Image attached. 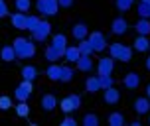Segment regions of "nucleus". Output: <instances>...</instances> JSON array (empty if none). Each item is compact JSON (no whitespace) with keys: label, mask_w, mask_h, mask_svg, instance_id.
<instances>
[{"label":"nucleus","mask_w":150,"mask_h":126,"mask_svg":"<svg viewBox=\"0 0 150 126\" xmlns=\"http://www.w3.org/2000/svg\"><path fill=\"white\" fill-rule=\"evenodd\" d=\"M12 45H14L16 57H20V59H30V57L36 55V45H34V42L26 39V37H16Z\"/></svg>","instance_id":"f257e3e1"},{"label":"nucleus","mask_w":150,"mask_h":126,"mask_svg":"<svg viewBox=\"0 0 150 126\" xmlns=\"http://www.w3.org/2000/svg\"><path fill=\"white\" fill-rule=\"evenodd\" d=\"M109 53H111L112 59L122 61V63H128V61L132 59V49L128 45H122V44H111L109 45Z\"/></svg>","instance_id":"f03ea898"},{"label":"nucleus","mask_w":150,"mask_h":126,"mask_svg":"<svg viewBox=\"0 0 150 126\" xmlns=\"http://www.w3.org/2000/svg\"><path fill=\"white\" fill-rule=\"evenodd\" d=\"M36 8L38 12L44 16H55L57 10H59V4H57V0H38Z\"/></svg>","instance_id":"7ed1b4c3"},{"label":"nucleus","mask_w":150,"mask_h":126,"mask_svg":"<svg viewBox=\"0 0 150 126\" xmlns=\"http://www.w3.org/2000/svg\"><path fill=\"white\" fill-rule=\"evenodd\" d=\"M32 91H34L32 81H26V79H24V81L16 87V93H14L16 101H28V99H30V95H32Z\"/></svg>","instance_id":"20e7f679"},{"label":"nucleus","mask_w":150,"mask_h":126,"mask_svg":"<svg viewBox=\"0 0 150 126\" xmlns=\"http://www.w3.org/2000/svg\"><path fill=\"white\" fill-rule=\"evenodd\" d=\"M87 39H89L91 45H93V51H103L107 47V39L101 32H91L89 36H87Z\"/></svg>","instance_id":"39448f33"},{"label":"nucleus","mask_w":150,"mask_h":126,"mask_svg":"<svg viewBox=\"0 0 150 126\" xmlns=\"http://www.w3.org/2000/svg\"><path fill=\"white\" fill-rule=\"evenodd\" d=\"M140 83H142V77H140L138 73H134V71H130V73H127L125 77H122V85H125V89H128V91L138 89Z\"/></svg>","instance_id":"423d86ee"},{"label":"nucleus","mask_w":150,"mask_h":126,"mask_svg":"<svg viewBox=\"0 0 150 126\" xmlns=\"http://www.w3.org/2000/svg\"><path fill=\"white\" fill-rule=\"evenodd\" d=\"M50 30H52L50 22H47V20H42V22L38 24V28L32 32V37H34L36 42H44L45 37L50 36Z\"/></svg>","instance_id":"0eeeda50"},{"label":"nucleus","mask_w":150,"mask_h":126,"mask_svg":"<svg viewBox=\"0 0 150 126\" xmlns=\"http://www.w3.org/2000/svg\"><path fill=\"white\" fill-rule=\"evenodd\" d=\"M52 47L59 53V57H63V53L67 49V36L65 34H55L52 37Z\"/></svg>","instance_id":"6e6552de"},{"label":"nucleus","mask_w":150,"mask_h":126,"mask_svg":"<svg viewBox=\"0 0 150 126\" xmlns=\"http://www.w3.org/2000/svg\"><path fill=\"white\" fill-rule=\"evenodd\" d=\"M112 69H115V59H112L111 55L99 59V63H97V73L99 75H111Z\"/></svg>","instance_id":"1a4fd4ad"},{"label":"nucleus","mask_w":150,"mask_h":126,"mask_svg":"<svg viewBox=\"0 0 150 126\" xmlns=\"http://www.w3.org/2000/svg\"><path fill=\"white\" fill-rule=\"evenodd\" d=\"M10 22H12V26H14L16 30H26L28 14H26V12H18V10H16V14L10 16Z\"/></svg>","instance_id":"9d476101"},{"label":"nucleus","mask_w":150,"mask_h":126,"mask_svg":"<svg viewBox=\"0 0 150 126\" xmlns=\"http://www.w3.org/2000/svg\"><path fill=\"white\" fill-rule=\"evenodd\" d=\"M111 30H112V34L122 36V34H127V32H128V22L122 18V16H119V18H115V20H112Z\"/></svg>","instance_id":"9b49d317"},{"label":"nucleus","mask_w":150,"mask_h":126,"mask_svg":"<svg viewBox=\"0 0 150 126\" xmlns=\"http://www.w3.org/2000/svg\"><path fill=\"white\" fill-rule=\"evenodd\" d=\"M59 108L65 112V114H71V112H75L77 108H79V104L73 101V95H69V96H65V99L59 101Z\"/></svg>","instance_id":"f8f14e48"},{"label":"nucleus","mask_w":150,"mask_h":126,"mask_svg":"<svg viewBox=\"0 0 150 126\" xmlns=\"http://www.w3.org/2000/svg\"><path fill=\"white\" fill-rule=\"evenodd\" d=\"M134 112L136 114H148L150 112V99L148 96H138L134 101Z\"/></svg>","instance_id":"ddd939ff"},{"label":"nucleus","mask_w":150,"mask_h":126,"mask_svg":"<svg viewBox=\"0 0 150 126\" xmlns=\"http://www.w3.org/2000/svg\"><path fill=\"white\" fill-rule=\"evenodd\" d=\"M71 34H73V37L77 39V42H81V39H85V37L89 36V28H87V24H75L73 28H71Z\"/></svg>","instance_id":"4468645a"},{"label":"nucleus","mask_w":150,"mask_h":126,"mask_svg":"<svg viewBox=\"0 0 150 126\" xmlns=\"http://www.w3.org/2000/svg\"><path fill=\"white\" fill-rule=\"evenodd\" d=\"M63 57H65L67 63H77L79 57H81V51H79L77 45H67V49H65V53H63Z\"/></svg>","instance_id":"2eb2a0df"},{"label":"nucleus","mask_w":150,"mask_h":126,"mask_svg":"<svg viewBox=\"0 0 150 126\" xmlns=\"http://www.w3.org/2000/svg\"><path fill=\"white\" fill-rule=\"evenodd\" d=\"M105 93H103V99H105V103L107 104H117L119 103V99H120V93L115 87H109V89H103Z\"/></svg>","instance_id":"dca6fc26"},{"label":"nucleus","mask_w":150,"mask_h":126,"mask_svg":"<svg viewBox=\"0 0 150 126\" xmlns=\"http://www.w3.org/2000/svg\"><path fill=\"white\" fill-rule=\"evenodd\" d=\"M57 106V99L52 95V93H47V95H44L42 96V108L44 111H47V112H52L53 108Z\"/></svg>","instance_id":"f3484780"},{"label":"nucleus","mask_w":150,"mask_h":126,"mask_svg":"<svg viewBox=\"0 0 150 126\" xmlns=\"http://www.w3.org/2000/svg\"><path fill=\"white\" fill-rule=\"evenodd\" d=\"M134 30L140 34V36H148L150 34V20L148 18H138L134 24Z\"/></svg>","instance_id":"a211bd4d"},{"label":"nucleus","mask_w":150,"mask_h":126,"mask_svg":"<svg viewBox=\"0 0 150 126\" xmlns=\"http://www.w3.org/2000/svg\"><path fill=\"white\" fill-rule=\"evenodd\" d=\"M148 47H150V39L146 36H136V39H134V49L138 53H142V51H148Z\"/></svg>","instance_id":"6ab92c4d"},{"label":"nucleus","mask_w":150,"mask_h":126,"mask_svg":"<svg viewBox=\"0 0 150 126\" xmlns=\"http://www.w3.org/2000/svg\"><path fill=\"white\" fill-rule=\"evenodd\" d=\"M0 57H2V61H6V63H12V61L16 59L14 45H4V47L0 49Z\"/></svg>","instance_id":"aec40b11"},{"label":"nucleus","mask_w":150,"mask_h":126,"mask_svg":"<svg viewBox=\"0 0 150 126\" xmlns=\"http://www.w3.org/2000/svg\"><path fill=\"white\" fill-rule=\"evenodd\" d=\"M75 65H77V69H79V71H83V73L91 71V69H93V61H91V55H81V57H79V61H77Z\"/></svg>","instance_id":"412c9836"},{"label":"nucleus","mask_w":150,"mask_h":126,"mask_svg":"<svg viewBox=\"0 0 150 126\" xmlns=\"http://www.w3.org/2000/svg\"><path fill=\"white\" fill-rule=\"evenodd\" d=\"M45 75H47V79H52V81H59L61 65H57V63H52V65L45 69Z\"/></svg>","instance_id":"4be33fe9"},{"label":"nucleus","mask_w":150,"mask_h":126,"mask_svg":"<svg viewBox=\"0 0 150 126\" xmlns=\"http://www.w3.org/2000/svg\"><path fill=\"white\" fill-rule=\"evenodd\" d=\"M85 89L89 91V93H97V91H101V81H99V77H87Z\"/></svg>","instance_id":"5701e85b"},{"label":"nucleus","mask_w":150,"mask_h":126,"mask_svg":"<svg viewBox=\"0 0 150 126\" xmlns=\"http://www.w3.org/2000/svg\"><path fill=\"white\" fill-rule=\"evenodd\" d=\"M38 77V69L34 65H24L22 67V79H26V81H34Z\"/></svg>","instance_id":"b1692460"},{"label":"nucleus","mask_w":150,"mask_h":126,"mask_svg":"<svg viewBox=\"0 0 150 126\" xmlns=\"http://www.w3.org/2000/svg\"><path fill=\"white\" fill-rule=\"evenodd\" d=\"M107 122L111 126H122L125 124V114H122V112H111Z\"/></svg>","instance_id":"393cba45"},{"label":"nucleus","mask_w":150,"mask_h":126,"mask_svg":"<svg viewBox=\"0 0 150 126\" xmlns=\"http://www.w3.org/2000/svg\"><path fill=\"white\" fill-rule=\"evenodd\" d=\"M16 114L22 116V118H26V116L30 114V106H28L26 101H18V104H16Z\"/></svg>","instance_id":"a878e982"},{"label":"nucleus","mask_w":150,"mask_h":126,"mask_svg":"<svg viewBox=\"0 0 150 126\" xmlns=\"http://www.w3.org/2000/svg\"><path fill=\"white\" fill-rule=\"evenodd\" d=\"M77 47H79L81 55H91V53H93V45H91V42L87 39V37H85V39H81Z\"/></svg>","instance_id":"bb28decb"},{"label":"nucleus","mask_w":150,"mask_h":126,"mask_svg":"<svg viewBox=\"0 0 150 126\" xmlns=\"http://www.w3.org/2000/svg\"><path fill=\"white\" fill-rule=\"evenodd\" d=\"M73 79V71H71V67L67 65H61V75H59V81L61 83H69Z\"/></svg>","instance_id":"cd10ccee"},{"label":"nucleus","mask_w":150,"mask_h":126,"mask_svg":"<svg viewBox=\"0 0 150 126\" xmlns=\"http://www.w3.org/2000/svg\"><path fill=\"white\" fill-rule=\"evenodd\" d=\"M83 124L85 126H99V116L93 114V112H87V114L83 116Z\"/></svg>","instance_id":"c85d7f7f"},{"label":"nucleus","mask_w":150,"mask_h":126,"mask_svg":"<svg viewBox=\"0 0 150 126\" xmlns=\"http://www.w3.org/2000/svg\"><path fill=\"white\" fill-rule=\"evenodd\" d=\"M138 16L150 20V2H138Z\"/></svg>","instance_id":"c756f323"},{"label":"nucleus","mask_w":150,"mask_h":126,"mask_svg":"<svg viewBox=\"0 0 150 126\" xmlns=\"http://www.w3.org/2000/svg\"><path fill=\"white\" fill-rule=\"evenodd\" d=\"M14 8L18 12H28L32 8V2L30 0H14Z\"/></svg>","instance_id":"7c9ffc66"},{"label":"nucleus","mask_w":150,"mask_h":126,"mask_svg":"<svg viewBox=\"0 0 150 126\" xmlns=\"http://www.w3.org/2000/svg\"><path fill=\"white\" fill-rule=\"evenodd\" d=\"M99 81H101V89H109V87L115 85L111 75H99Z\"/></svg>","instance_id":"2f4dec72"},{"label":"nucleus","mask_w":150,"mask_h":126,"mask_svg":"<svg viewBox=\"0 0 150 126\" xmlns=\"http://www.w3.org/2000/svg\"><path fill=\"white\" fill-rule=\"evenodd\" d=\"M45 59L47 61H57L59 59V53L55 51L52 45H47V47H45Z\"/></svg>","instance_id":"473e14b6"},{"label":"nucleus","mask_w":150,"mask_h":126,"mask_svg":"<svg viewBox=\"0 0 150 126\" xmlns=\"http://www.w3.org/2000/svg\"><path fill=\"white\" fill-rule=\"evenodd\" d=\"M42 22L38 16H28V24H26V30H30V32H34L38 28V24Z\"/></svg>","instance_id":"72a5a7b5"},{"label":"nucleus","mask_w":150,"mask_h":126,"mask_svg":"<svg viewBox=\"0 0 150 126\" xmlns=\"http://www.w3.org/2000/svg\"><path fill=\"white\" fill-rule=\"evenodd\" d=\"M8 108H12V99L2 95L0 96V111H8Z\"/></svg>","instance_id":"f704fd0d"},{"label":"nucleus","mask_w":150,"mask_h":126,"mask_svg":"<svg viewBox=\"0 0 150 126\" xmlns=\"http://www.w3.org/2000/svg\"><path fill=\"white\" fill-rule=\"evenodd\" d=\"M132 2L134 0H117V8H119L120 12H127V10H130Z\"/></svg>","instance_id":"c9c22d12"},{"label":"nucleus","mask_w":150,"mask_h":126,"mask_svg":"<svg viewBox=\"0 0 150 126\" xmlns=\"http://www.w3.org/2000/svg\"><path fill=\"white\" fill-rule=\"evenodd\" d=\"M59 124H61V126H75V124H77V122H75V118H73V116H71V114H67V116H65V118L61 120Z\"/></svg>","instance_id":"e433bc0d"},{"label":"nucleus","mask_w":150,"mask_h":126,"mask_svg":"<svg viewBox=\"0 0 150 126\" xmlns=\"http://www.w3.org/2000/svg\"><path fill=\"white\" fill-rule=\"evenodd\" d=\"M4 16H8V6L4 0H0V18H4Z\"/></svg>","instance_id":"4c0bfd02"},{"label":"nucleus","mask_w":150,"mask_h":126,"mask_svg":"<svg viewBox=\"0 0 150 126\" xmlns=\"http://www.w3.org/2000/svg\"><path fill=\"white\" fill-rule=\"evenodd\" d=\"M75 0H57V4H59V8H71L73 6Z\"/></svg>","instance_id":"58836bf2"},{"label":"nucleus","mask_w":150,"mask_h":126,"mask_svg":"<svg viewBox=\"0 0 150 126\" xmlns=\"http://www.w3.org/2000/svg\"><path fill=\"white\" fill-rule=\"evenodd\" d=\"M146 96H148V99H150V83H148V85H146Z\"/></svg>","instance_id":"ea45409f"},{"label":"nucleus","mask_w":150,"mask_h":126,"mask_svg":"<svg viewBox=\"0 0 150 126\" xmlns=\"http://www.w3.org/2000/svg\"><path fill=\"white\" fill-rule=\"evenodd\" d=\"M146 69H148V71H150V57H148V59H146Z\"/></svg>","instance_id":"a19ab883"},{"label":"nucleus","mask_w":150,"mask_h":126,"mask_svg":"<svg viewBox=\"0 0 150 126\" xmlns=\"http://www.w3.org/2000/svg\"><path fill=\"white\" fill-rule=\"evenodd\" d=\"M148 124H150V112H148Z\"/></svg>","instance_id":"79ce46f5"},{"label":"nucleus","mask_w":150,"mask_h":126,"mask_svg":"<svg viewBox=\"0 0 150 126\" xmlns=\"http://www.w3.org/2000/svg\"><path fill=\"white\" fill-rule=\"evenodd\" d=\"M140 2H150V0H140Z\"/></svg>","instance_id":"37998d69"},{"label":"nucleus","mask_w":150,"mask_h":126,"mask_svg":"<svg viewBox=\"0 0 150 126\" xmlns=\"http://www.w3.org/2000/svg\"><path fill=\"white\" fill-rule=\"evenodd\" d=\"M148 51H150V47H148Z\"/></svg>","instance_id":"c03bdc74"}]
</instances>
